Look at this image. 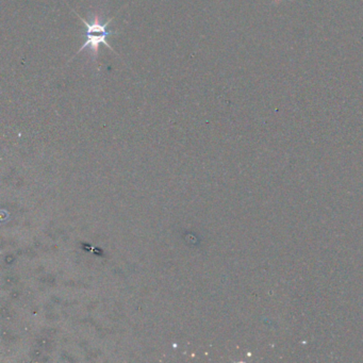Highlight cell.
Instances as JSON below:
<instances>
[{"label": "cell", "instance_id": "6da1fadb", "mask_svg": "<svg viewBox=\"0 0 363 363\" xmlns=\"http://www.w3.org/2000/svg\"><path fill=\"white\" fill-rule=\"evenodd\" d=\"M78 17H79V15H78ZM79 17L82 23H84V26H86V37H88V39H86L84 44L82 45L81 48L78 50L77 54L81 52L86 47H90L91 52H93V55H95L96 57L98 54V49H99V46L101 44L106 45V46L112 49V47L108 44L107 40H106L108 35H112V32H109V31L107 30L108 25L111 23L112 19L106 21L105 23H101L99 21V19L95 17L93 23H89L88 21H86V19H82L81 17ZM112 50H113V49H112Z\"/></svg>", "mask_w": 363, "mask_h": 363}]
</instances>
